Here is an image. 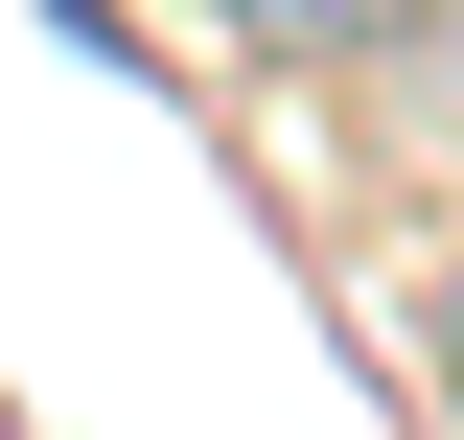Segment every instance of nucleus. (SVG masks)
<instances>
[{"mask_svg": "<svg viewBox=\"0 0 464 440\" xmlns=\"http://www.w3.org/2000/svg\"><path fill=\"white\" fill-rule=\"evenodd\" d=\"M209 24H232L256 70H348V47H395L418 0H209Z\"/></svg>", "mask_w": 464, "mask_h": 440, "instance_id": "nucleus-1", "label": "nucleus"}, {"mask_svg": "<svg viewBox=\"0 0 464 440\" xmlns=\"http://www.w3.org/2000/svg\"><path fill=\"white\" fill-rule=\"evenodd\" d=\"M418 348H441V417H464V278H441V301H418Z\"/></svg>", "mask_w": 464, "mask_h": 440, "instance_id": "nucleus-2", "label": "nucleus"}]
</instances>
